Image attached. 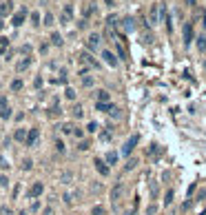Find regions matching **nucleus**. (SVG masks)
I'll return each instance as SVG.
<instances>
[{
  "mask_svg": "<svg viewBox=\"0 0 206 215\" xmlns=\"http://www.w3.org/2000/svg\"><path fill=\"white\" fill-rule=\"evenodd\" d=\"M0 118H2V120H9V118H11V109H2V111H0Z\"/></svg>",
  "mask_w": 206,
  "mask_h": 215,
  "instance_id": "nucleus-21",
  "label": "nucleus"
},
{
  "mask_svg": "<svg viewBox=\"0 0 206 215\" xmlns=\"http://www.w3.org/2000/svg\"><path fill=\"white\" fill-rule=\"evenodd\" d=\"M98 44H100V36H98V33H91L87 47H89V49H98Z\"/></svg>",
  "mask_w": 206,
  "mask_h": 215,
  "instance_id": "nucleus-7",
  "label": "nucleus"
},
{
  "mask_svg": "<svg viewBox=\"0 0 206 215\" xmlns=\"http://www.w3.org/2000/svg\"><path fill=\"white\" fill-rule=\"evenodd\" d=\"M87 131H89V133H93V131H98V124H96V122H89Z\"/></svg>",
  "mask_w": 206,
  "mask_h": 215,
  "instance_id": "nucleus-29",
  "label": "nucleus"
},
{
  "mask_svg": "<svg viewBox=\"0 0 206 215\" xmlns=\"http://www.w3.org/2000/svg\"><path fill=\"white\" fill-rule=\"evenodd\" d=\"M24 16H27V11H24V9H22V11H18V13L13 16L11 25H13V27H20V25H22V20H24Z\"/></svg>",
  "mask_w": 206,
  "mask_h": 215,
  "instance_id": "nucleus-8",
  "label": "nucleus"
},
{
  "mask_svg": "<svg viewBox=\"0 0 206 215\" xmlns=\"http://www.w3.org/2000/svg\"><path fill=\"white\" fill-rule=\"evenodd\" d=\"M98 102H109V91L100 89V91H98Z\"/></svg>",
  "mask_w": 206,
  "mask_h": 215,
  "instance_id": "nucleus-15",
  "label": "nucleus"
},
{
  "mask_svg": "<svg viewBox=\"0 0 206 215\" xmlns=\"http://www.w3.org/2000/svg\"><path fill=\"white\" fill-rule=\"evenodd\" d=\"M98 111H104V113H111V111H113V104H111V102H98Z\"/></svg>",
  "mask_w": 206,
  "mask_h": 215,
  "instance_id": "nucleus-10",
  "label": "nucleus"
},
{
  "mask_svg": "<svg viewBox=\"0 0 206 215\" xmlns=\"http://www.w3.org/2000/svg\"><path fill=\"white\" fill-rule=\"evenodd\" d=\"M51 42H53L55 47H60V44H62V36H60L58 31H53V33H51Z\"/></svg>",
  "mask_w": 206,
  "mask_h": 215,
  "instance_id": "nucleus-13",
  "label": "nucleus"
},
{
  "mask_svg": "<svg viewBox=\"0 0 206 215\" xmlns=\"http://www.w3.org/2000/svg\"><path fill=\"white\" fill-rule=\"evenodd\" d=\"M189 2H191V5H195V0H189Z\"/></svg>",
  "mask_w": 206,
  "mask_h": 215,
  "instance_id": "nucleus-40",
  "label": "nucleus"
},
{
  "mask_svg": "<svg viewBox=\"0 0 206 215\" xmlns=\"http://www.w3.org/2000/svg\"><path fill=\"white\" fill-rule=\"evenodd\" d=\"M42 191H44V184H42V182H33V184H31V189L27 191V195H29V198L33 200V198H40Z\"/></svg>",
  "mask_w": 206,
  "mask_h": 215,
  "instance_id": "nucleus-1",
  "label": "nucleus"
},
{
  "mask_svg": "<svg viewBox=\"0 0 206 215\" xmlns=\"http://www.w3.org/2000/svg\"><path fill=\"white\" fill-rule=\"evenodd\" d=\"M64 96H67V100H76V91H73V89L69 87L67 91H64Z\"/></svg>",
  "mask_w": 206,
  "mask_h": 215,
  "instance_id": "nucleus-23",
  "label": "nucleus"
},
{
  "mask_svg": "<svg viewBox=\"0 0 206 215\" xmlns=\"http://www.w3.org/2000/svg\"><path fill=\"white\" fill-rule=\"evenodd\" d=\"M62 133H73V126L71 124H62Z\"/></svg>",
  "mask_w": 206,
  "mask_h": 215,
  "instance_id": "nucleus-27",
  "label": "nucleus"
},
{
  "mask_svg": "<svg viewBox=\"0 0 206 215\" xmlns=\"http://www.w3.org/2000/svg\"><path fill=\"white\" fill-rule=\"evenodd\" d=\"M55 149H58V151H60V153H62V151H64V144H62V142H60V140H58V142H55Z\"/></svg>",
  "mask_w": 206,
  "mask_h": 215,
  "instance_id": "nucleus-37",
  "label": "nucleus"
},
{
  "mask_svg": "<svg viewBox=\"0 0 206 215\" xmlns=\"http://www.w3.org/2000/svg\"><path fill=\"white\" fill-rule=\"evenodd\" d=\"M73 135H76V138H82L84 133H82V129H76V131H73Z\"/></svg>",
  "mask_w": 206,
  "mask_h": 215,
  "instance_id": "nucleus-38",
  "label": "nucleus"
},
{
  "mask_svg": "<svg viewBox=\"0 0 206 215\" xmlns=\"http://www.w3.org/2000/svg\"><path fill=\"white\" fill-rule=\"evenodd\" d=\"M82 85L84 87H91L93 85V78H82Z\"/></svg>",
  "mask_w": 206,
  "mask_h": 215,
  "instance_id": "nucleus-34",
  "label": "nucleus"
},
{
  "mask_svg": "<svg viewBox=\"0 0 206 215\" xmlns=\"http://www.w3.org/2000/svg\"><path fill=\"white\" fill-rule=\"evenodd\" d=\"M2 109H7V98L0 96V111H2Z\"/></svg>",
  "mask_w": 206,
  "mask_h": 215,
  "instance_id": "nucleus-32",
  "label": "nucleus"
},
{
  "mask_svg": "<svg viewBox=\"0 0 206 215\" xmlns=\"http://www.w3.org/2000/svg\"><path fill=\"white\" fill-rule=\"evenodd\" d=\"M31 166H33V160H31V157H27V160H22V171H29Z\"/></svg>",
  "mask_w": 206,
  "mask_h": 215,
  "instance_id": "nucleus-20",
  "label": "nucleus"
},
{
  "mask_svg": "<svg viewBox=\"0 0 206 215\" xmlns=\"http://www.w3.org/2000/svg\"><path fill=\"white\" fill-rule=\"evenodd\" d=\"M171 204H173V189H168L164 195V206H171Z\"/></svg>",
  "mask_w": 206,
  "mask_h": 215,
  "instance_id": "nucleus-12",
  "label": "nucleus"
},
{
  "mask_svg": "<svg viewBox=\"0 0 206 215\" xmlns=\"http://www.w3.org/2000/svg\"><path fill=\"white\" fill-rule=\"evenodd\" d=\"M44 25H47V27H51V25H53V16H51L49 11L44 13Z\"/></svg>",
  "mask_w": 206,
  "mask_h": 215,
  "instance_id": "nucleus-24",
  "label": "nucleus"
},
{
  "mask_svg": "<svg viewBox=\"0 0 206 215\" xmlns=\"http://www.w3.org/2000/svg\"><path fill=\"white\" fill-rule=\"evenodd\" d=\"M191 40H193V25L189 22V25L184 27V42H186V44H191Z\"/></svg>",
  "mask_w": 206,
  "mask_h": 215,
  "instance_id": "nucleus-6",
  "label": "nucleus"
},
{
  "mask_svg": "<svg viewBox=\"0 0 206 215\" xmlns=\"http://www.w3.org/2000/svg\"><path fill=\"white\" fill-rule=\"evenodd\" d=\"M31 20L33 25H40V13H31Z\"/></svg>",
  "mask_w": 206,
  "mask_h": 215,
  "instance_id": "nucleus-33",
  "label": "nucleus"
},
{
  "mask_svg": "<svg viewBox=\"0 0 206 215\" xmlns=\"http://www.w3.org/2000/svg\"><path fill=\"white\" fill-rule=\"evenodd\" d=\"M91 215H107V211H104V206H93Z\"/></svg>",
  "mask_w": 206,
  "mask_h": 215,
  "instance_id": "nucleus-19",
  "label": "nucleus"
},
{
  "mask_svg": "<svg viewBox=\"0 0 206 215\" xmlns=\"http://www.w3.org/2000/svg\"><path fill=\"white\" fill-rule=\"evenodd\" d=\"M197 49H200V51H206V36H202V38H200V42H197Z\"/></svg>",
  "mask_w": 206,
  "mask_h": 215,
  "instance_id": "nucleus-22",
  "label": "nucleus"
},
{
  "mask_svg": "<svg viewBox=\"0 0 206 215\" xmlns=\"http://www.w3.org/2000/svg\"><path fill=\"white\" fill-rule=\"evenodd\" d=\"M78 149H80V151H87V149H89V142H87V140H82Z\"/></svg>",
  "mask_w": 206,
  "mask_h": 215,
  "instance_id": "nucleus-31",
  "label": "nucleus"
},
{
  "mask_svg": "<svg viewBox=\"0 0 206 215\" xmlns=\"http://www.w3.org/2000/svg\"><path fill=\"white\" fill-rule=\"evenodd\" d=\"M102 58H104L107 64H111V67H118V60H115V55L111 51H102Z\"/></svg>",
  "mask_w": 206,
  "mask_h": 215,
  "instance_id": "nucleus-5",
  "label": "nucleus"
},
{
  "mask_svg": "<svg viewBox=\"0 0 206 215\" xmlns=\"http://www.w3.org/2000/svg\"><path fill=\"white\" fill-rule=\"evenodd\" d=\"M151 22H153V25L157 22V9H155V7H151Z\"/></svg>",
  "mask_w": 206,
  "mask_h": 215,
  "instance_id": "nucleus-25",
  "label": "nucleus"
},
{
  "mask_svg": "<svg viewBox=\"0 0 206 215\" xmlns=\"http://www.w3.org/2000/svg\"><path fill=\"white\" fill-rule=\"evenodd\" d=\"M29 64H31V60H29V58H24V60H20V62H18V71H24L27 67H29Z\"/></svg>",
  "mask_w": 206,
  "mask_h": 215,
  "instance_id": "nucleus-18",
  "label": "nucleus"
},
{
  "mask_svg": "<svg viewBox=\"0 0 206 215\" xmlns=\"http://www.w3.org/2000/svg\"><path fill=\"white\" fill-rule=\"evenodd\" d=\"M22 87H24V82H22L20 78H16V80L11 82V91H20Z\"/></svg>",
  "mask_w": 206,
  "mask_h": 215,
  "instance_id": "nucleus-14",
  "label": "nucleus"
},
{
  "mask_svg": "<svg viewBox=\"0 0 206 215\" xmlns=\"http://www.w3.org/2000/svg\"><path fill=\"white\" fill-rule=\"evenodd\" d=\"M135 144H137V135H131V138L126 140V144H124V149H122V153L129 155L131 151H133V146H135Z\"/></svg>",
  "mask_w": 206,
  "mask_h": 215,
  "instance_id": "nucleus-4",
  "label": "nucleus"
},
{
  "mask_svg": "<svg viewBox=\"0 0 206 215\" xmlns=\"http://www.w3.org/2000/svg\"><path fill=\"white\" fill-rule=\"evenodd\" d=\"M2 27H5V25H2V20H0V29H2Z\"/></svg>",
  "mask_w": 206,
  "mask_h": 215,
  "instance_id": "nucleus-39",
  "label": "nucleus"
},
{
  "mask_svg": "<svg viewBox=\"0 0 206 215\" xmlns=\"http://www.w3.org/2000/svg\"><path fill=\"white\" fill-rule=\"evenodd\" d=\"M82 113H84V111H82V107H80V104H76V107L71 109V115H73V118H82Z\"/></svg>",
  "mask_w": 206,
  "mask_h": 215,
  "instance_id": "nucleus-16",
  "label": "nucleus"
},
{
  "mask_svg": "<svg viewBox=\"0 0 206 215\" xmlns=\"http://www.w3.org/2000/svg\"><path fill=\"white\" fill-rule=\"evenodd\" d=\"M0 186H2V189H5V186H9V177L7 175H0Z\"/></svg>",
  "mask_w": 206,
  "mask_h": 215,
  "instance_id": "nucleus-26",
  "label": "nucleus"
},
{
  "mask_svg": "<svg viewBox=\"0 0 206 215\" xmlns=\"http://www.w3.org/2000/svg\"><path fill=\"white\" fill-rule=\"evenodd\" d=\"M42 215H55V211H53V209H51V206H47V209H44V211H42Z\"/></svg>",
  "mask_w": 206,
  "mask_h": 215,
  "instance_id": "nucleus-35",
  "label": "nucleus"
},
{
  "mask_svg": "<svg viewBox=\"0 0 206 215\" xmlns=\"http://www.w3.org/2000/svg\"><path fill=\"white\" fill-rule=\"evenodd\" d=\"M202 215H206V213H202Z\"/></svg>",
  "mask_w": 206,
  "mask_h": 215,
  "instance_id": "nucleus-41",
  "label": "nucleus"
},
{
  "mask_svg": "<svg viewBox=\"0 0 206 215\" xmlns=\"http://www.w3.org/2000/svg\"><path fill=\"white\" fill-rule=\"evenodd\" d=\"M0 169H9V162L5 160V157H2V155H0Z\"/></svg>",
  "mask_w": 206,
  "mask_h": 215,
  "instance_id": "nucleus-30",
  "label": "nucleus"
},
{
  "mask_svg": "<svg viewBox=\"0 0 206 215\" xmlns=\"http://www.w3.org/2000/svg\"><path fill=\"white\" fill-rule=\"evenodd\" d=\"M93 164H96V171H98L100 175H109V166H107V162H104V160L96 157V160H93Z\"/></svg>",
  "mask_w": 206,
  "mask_h": 215,
  "instance_id": "nucleus-2",
  "label": "nucleus"
},
{
  "mask_svg": "<svg viewBox=\"0 0 206 215\" xmlns=\"http://www.w3.org/2000/svg\"><path fill=\"white\" fill-rule=\"evenodd\" d=\"M120 195H122V184H118L115 189L111 191V200H113V202H118V198H120Z\"/></svg>",
  "mask_w": 206,
  "mask_h": 215,
  "instance_id": "nucleus-11",
  "label": "nucleus"
},
{
  "mask_svg": "<svg viewBox=\"0 0 206 215\" xmlns=\"http://www.w3.org/2000/svg\"><path fill=\"white\" fill-rule=\"evenodd\" d=\"M107 162H109V164H115V162H118V153H115V151H109V153H107Z\"/></svg>",
  "mask_w": 206,
  "mask_h": 215,
  "instance_id": "nucleus-17",
  "label": "nucleus"
},
{
  "mask_svg": "<svg viewBox=\"0 0 206 215\" xmlns=\"http://www.w3.org/2000/svg\"><path fill=\"white\" fill-rule=\"evenodd\" d=\"M27 135H29V133H27V129H18L16 133H13V138L18 140V142H27Z\"/></svg>",
  "mask_w": 206,
  "mask_h": 215,
  "instance_id": "nucleus-9",
  "label": "nucleus"
},
{
  "mask_svg": "<svg viewBox=\"0 0 206 215\" xmlns=\"http://www.w3.org/2000/svg\"><path fill=\"white\" fill-rule=\"evenodd\" d=\"M0 215H11V209L9 206H0Z\"/></svg>",
  "mask_w": 206,
  "mask_h": 215,
  "instance_id": "nucleus-28",
  "label": "nucleus"
},
{
  "mask_svg": "<svg viewBox=\"0 0 206 215\" xmlns=\"http://www.w3.org/2000/svg\"><path fill=\"white\" fill-rule=\"evenodd\" d=\"M9 11H11V7H9V2H7L5 7H0V13H9Z\"/></svg>",
  "mask_w": 206,
  "mask_h": 215,
  "instance_id": "nucleus-36",
  "label": "nucleus"
},
{
  "mask_svg": "<svg viewBox=\"0 0 206 215\" xmlns=\"http://www.w3.org/2000/svg\"><path fill=\"white\" fill-rule=\"evenodd\" d=\"M38 135H40V131L38 129H31L29 131V135H27V146H36V142H38Z\"/></svg>",
  "mask_w": 206,
  "mask_h": 215,
  "instance_id": "nucleus-3",
  "label": "nucleus"
}]
</instances>
